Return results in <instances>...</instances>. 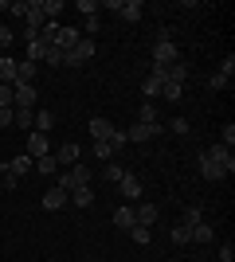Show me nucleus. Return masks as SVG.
Segmentation results:
<instances>
[{
  "instance_id": "nucleus-1",
  "label": "nucleus",
  "mask_w": 235,
  "mask_h": 262,
  "mask_svg": "<svg viewBox=\"0 0 235 262\" xmlns=\"http://www.w3.org/2000/svg\"><path fill=\"white\" fill-rule=\"evenodd\" d=\"M173 63H180V51H177V43L168 39V32L161 28V35H157V43H153V67H173Z\"/></svg>"
},
{
  "instance_id": "nucleus-2",
  "label": "nucleus",
  "mask_w": 235,
  "mask_h": 262,
  "mask_svg": "<svg viewBox=\"0 0 235 262\" xmlns=\"http://www.w3.org/2000/svg\"><path fill=\"white\" fill-rule=\"evenodd\" d=\"M87 184H90V168H87V164H82V161H78V164H71L67 172L59 176V188H63L67 196H71V192H75V188H87Z\"/></svg>"
},
{
  "instance_id": "nucleus-3",
  "label": "nucleus",
  "mask_w": 235,
  "mask_h": 262,
  "mask_svg": "<svg viewBox=\"0 0 235 262\" xmlns=\"http://www.w3.org/2000/svg\"><path fill=\"white\" fill-rule=\"evenodd\" d=\"M39 94H35V82H16L12 86V106L16 110H35Z\"/></svg>"
},
{
  "instance_id": "nucleus-4",
  "label": "nucleus",
  "mask_w": 235,
  "mask_h": 262,
  "mask_svg": "<svg viewBox=\"0 0 235 262\" xmlns=\"http://www.w3.org/2000/svg\"><path fill=\"white\" fill-rule=\"evenodd\" d=\"M161 133H165V125H161V121H134V125H130V129H125V137H130V141H153V137H161Z\"/></svg>"
},
{
  "instance_id": "nucleus-5",
  "label": "nucleus",
  "mask_w": 235,
  "mask_h": 262,
  "mask_svg": "<svg viewBox=\"0 0 235 262\" xmlns=\"http://www.w3.org/2000/svg\"><path fill=\"white\" fill-rule=\"evenodd\" d=\"M90 59H94V39H78V43L63 55V63H67V67H82V63H90Z\"/></svg>"
},
{
  "instance_id": "nucleus-6",
  "label": "nucleus",
  "mask_w": 235,
  "mask_h": 262,
  "mask_svg": "<svg viewBox=\"0 0 235 262\" xmlns=\"http://www.w3.org/2000/svg\"><path fill=\"white\" fill-rule=\"evenodd\" d=\"M161 86H165V67H153V71L141 78V94H145V102H153L157 94H161Z\"/></svg>"
},
{
  "instance_id": "nucleus-7",
  "label": "nucleus",
  "mask_w": 235,
  "mask_h": 262,
  "mask_svg": "<svg viewBox=\"0 0 235 262\" xmlns=\"http://www.w3.org/2000/svg\"><path fill=\"white\" fill-rule=\"evenodd\" d=\"M51 157L59 161V168H71V164H78V161H82V145H75V141H63V145H59V149H55Z\"/></svg>"
},
{
  "instance_id": "nucleus-8",
  "label": "nucleus",
  "mask_w": 235,
  "mask_h": 262,
  "mask_svg": "<svg viewBox=\"0 0 235 262\" xmlns=\"http://www.w3.org/2000/svg\"><path fill=\"white\" fill-rule=\"evenodd\" d=\"M24 153L32 157V161H39V157H47L51 153V137H47V133H28V149H24Z\"/></svg>"
},
{
  "instance_id": "nucleus-9",
  "label": "nucleus",
  "mask_w": 235,
  "mask_h": 262,
  "mask_svg": "<svg viewBox=\"0 0 235 262\" xmlns=\"http://www.w3.org/2000/svg\"><path fill=\"white\" fill-rule=\"evenodd\" d=\"M204 153L212 157V161H216V164H220V168H224V172H227V176H231V172H235V153H231V149H227V145H212V149H204Z\"/></svg>"
},
{
  "instance_id": "nucleus-10",
  "label": "nucleus",
  "mask_w": 235,
  "mask_h": 262,
  "mask_svg": "<svg viewBox=\"0 0 235 262\" xmlns=\"http://www.w3.org/2000/svg\"><path fill=\"white\" fill-rule=\"evenodd\" d=\"M212 239H216L212 223H204V219H200V223H192V227H188V243H196V247H208Z\"/></svg>"
},
{
  "instance_id": "nucleus-11",
  "label": "nucleus",
  "mask_w": 235,
  "mask_h": 262,
  "mask_svg": "<svg viewBox=\"0 0 235 262\" xmlns=\"http://www.w3.org/2000/svg\"><path fill=\"white\" fill-rule=\"evenodd\" d=\"M67 192H63V188H47V192H44V196H39V204H44V211H59V208H63V204H67Z\"/></svg>"
},
{
  "instance_id": "nucleus-12",
  "label": "nucleus",
  "mask_w": 235,
  "mask_h": 262,
  "mask_svg": "<svg viewBox=\"0 0 235 262\" xmlns=\"http://www.w3.org/2000/svg\"><path fill=\"white\" fill-rule=\"evenodd\" d=\"M196 164H200V176H204V180H224V176H227V172H224V168H220V164H216L208 153L196 157Z\"/></svg>"
},
{
  "instance_id": "nucleus-13",
  "label": "nucleus",
  "mask_w": 235,
  "mask_h": 262,
  "mask_svg": "<svg viewBox=\"0 0 235 262\" xmlns=\"http://www.w3.org/2000/svg\"><path fill=\"white\" fill-rule=\"evenodd\" d=\"M118 192H122L125 200H141V180H137L134 172H125L122 180H118Z\"/></svg>"
},
{
  "instance_id": "nucleus-14",
  "label": "nucleus",
  "mask_w": 235,
  "mask_h": 262,
  "mask_svg": "<svg viewBox=\"0 0 235 262\" xmlns=\"http://www.w3.org/2000/svg\"><path fill=\"white\" fill-rule=\"evenodd\" d=\"M78 39H82V32H78L75 24H71V28H59V39H55V47H59V51H63V55H67L71 47L78 43Z\"/></svg>"
},
{
  "instance_id": "nucleus-15",
  "label": "nucleus",
  "mask_w": 235,
  "mask_h": 262,
  "mask_svg": "<svg viewBox=\"0 0 235 262\" xmlns=\"http://www.w3.org/2000/svg\"><path fill=\"white\" fill-rule=\"evenodd\" d=\"M157 215H161L157 204H137V208H134V223H141V227H153Z\"/></svg>"
},
{
  "instance_id": "nucleus-16",
  "label": "nucleus",
  "mask_w": 235,
  "mask_h": 262,
  "mask_svg": "<svg viewBox=\"0 0 235 262\" xmlns=\"http://www.w3.org/2000/svg\"><path fill=\"white\" fill-rule=\"evenodd\" d=\"M4 168H8L12 176H28V172H32V168H35V161H32V157H28V153H20V157H12V161L4 164Z\"/></svg>"
},
{
  "instance_id": "nucleus-17",
  "label": "nucleus",
  "mask_w": 235,
  "mask_h": 262,
  "mask_svg": "<svg viewBox=\"0 0 235 262\" xmlns=\"http://www.w3.org/2000/svg\"><path fill=\"white\" fill-rule=\"evenodd\" d=\"M110 133H114V121L90 118V137H94V141H110Z\"/></svg>"
},
{
  "instance_id": "nucleus-18",
  "label": "nucleus",
  "mask_w": 235,
  "mask_h": 262,
  "mask_svg": "<svg viewBox=\"0 0 235 262\" xmlns=\"http://www.w3.org/2000/svg\"><path fill=\"white\" fill-rule=\"evenodd\" d=\"M35 75H39V63H32V59L16 63V82H35Z\"/></svg>"
},
{
  "instance_id": "nucleus-19",
  "label": "nucleus",
  "mask_w": 235,
  "mask_h": 262,
  "mask_svg": "<svg viewBox=\"0 0 235 262\" xmlns=\"http://www.w3.org/2000/svg\"><path fill=\"white\" fill-rule=\"evenodd\" d=\"M59 28H63L59 20H44V28H39V43H44V47H55V39H59Z\"/></svg>"
},
{
  "instance_id": "nucleus-20",
  "label": "nucleus",
  "mask_w": 235,
  "mask_h": 262,
  "mask_svg": "<svg viewBox=\"0 0 235 262\" xmlns=\"http://www.w3.org/2000/svg\"><path fill=\"white\" fill-rule=\"evenodd\" d=\"M0 82H4V86H16V59H12V55H0Z\"/></svg>"
},
{
  "instance_id": "nucleus-21",
  "label": "nucleus",
  "mask_w": 235,
  "mask_h": 262,
  "mask_svg": "<svg viewBox=\"0 0 235 262\" xmlns=\"http://www.w3.org/2000/svg\"><path fill=\"white\" fill-rule=\"evenodd\" d=\"M118 16H122V20H130V24H137L141 16H145V4H141V0H125Z\"/></svg>"
},
{
  "instance_id": "nucleus-22",
  "label": "nucleus",
  "mask_w": 235,
  "mask_h": 262,
  "mask_svg": "<svg viewBox=\"0 0 235 262\" xmlns=\"http://www.w3.org/2000/svg\"><path fill=\"white\" fill-rule=\"evenodd\" d=\"M12 125L32 133V125H35V110H12Z\"/></svg>"
},
{
  "instance_id": "nucleus-23",
  "label": "nucleus",
  "mask_w": 235,
  "mask_h": 262,
  "mask_svg": "<svg viewBox=\"0 0 235 262\" xmlns=\"http://www.w3.org/2000/svg\"><path fill=\"white\" fill-rule=\"evenodd\" d=\"M114 227H122V231H130V227H134V208H130V204L114 208Z\"/></svg>"
},
{
  "instance_id": "nucleus-24",
  "label": "nucleus",
  "mask_w": 235,
  "mask_h": 262,
  "mask_svg": "<svg viewBox=\"0 0 235 262\" xmlns=\"http://www.w3.org/2000/svg\"><path fill=\"white\" fill-rule=\"evenodd\" d=\"M51 125H55V114L51 110H35V133H51Z\"/></svg>"
},
{
  "instance_id": "nucleus-25",
  "label": "nucleus",
  "mask_w": 235,
  "mask_h": 262,
  "mask_svg": "<svg viewBox=\"0 0 235 262\" xmlns=\"http://www.w3.org/2000/svg\"><path fill=\"white\" fill-rule=\"evenodd\" d=\"M71 204H75V208H90V204H94V188H75V192H71Z\"/></svg>"
},
{
  "instance_id": "nucleus-26",
  "label": "nucleus",
  "mask_w": 235,
  "mask_h": 262,
  "mask_svg": "<svg viewBox=\"0 0 235 262\" xmlns=\"http://www.w3.org/2000/svg\"><path fill=\"white\" fill-rule=\"evenodd\" d=\"M165 78H168V82H180V86H184V82H188V63H173V67H168V71H165Z\"/></svg>"
},
{
  "instance_id": "nucleus-27",
  "label": "nucleus",
  "mask_w": 235,
  "mask_h": 262,
  "mask_svg": "<svg viewBox=\"0 0 235 262\" xmlns=\"http://www.w3.org/2000/svg\"><path fill=\"white\" fill-rule=\"evenodd\" d=\"M157 98H165V102H180V98H184V86H180V82H168V78H165V86H161V94H157Z\"/></svg>"
},
{
  "instance_id": "nucleus-28",
  "label": "nucleus",
  "mask_w": 235,
  "mask_h": 262,
  "mask_svg": "<svg viewBox=\"0 0 235 262\" xmlns=\"http://www.w3.org/2000/svg\"><path fill=\"white\" fill-rule=\"evenodd\" d=\"M122 176H125V168H122L118 161H106V164H102V180H110V184H118Z\"/></svg>"
},
{
  "instance_id": "nucleus-29",
  "label": "nucleus",
  "mask_w": 235,
  "mask_h": 262,
  "mask_svg": "<svg viewBox=\"0 0 235 262\" xmlns=\"http://www.w3.org/2000/svg\"><path fill=\"white\" fill-rule=\"evenodd\" d=\"M35 172H39V176H55V172H59V161H55L51 153L39 157V161H35Z\"/></svg>"
},
{
  "instance_id": "nucleus-30",
  "label": "nucleus",
  "mask_w": 235,
  "mask_h": 262,
  "mask_svg": "<svg viewBox=\"0 0 235 262\" xmlns=\"http://www.w3.org/2000/svg\"><path fill=\"white\" fill-rule=\"evenodd\" d=\"M168 239H173V247H188V223H177L168 231Z\"/></svg>"
},
{
  "instance_id": "nucleus-31",
  "label": "nucleus",
  "mask_w": 235,
  "mask_h": 262,
  "mask_svg": "<svg viewBox=\"0 0 235 262\" xmlns=\"http://www.w3.org/2000/svg\"><path fill=\"white\" fill-rule=\"evenodd\" d=\"M44 4V20H59V12H63V0H39Z\"/></svg>"
},
{
  "instance_id": "nucleus-32",
  "label": "nucleus",
  "mask_w": 235,
  "mask_h": 262,
  "mask_svg": "<svg viewBox=\"0 0 235 262\" xmlns=\"http://www.w3.org/2000/svg\"><path fill=\"white\" fill-rule=\"evenodd\" d=\"M130 235H134L137 247H149V239H153V235H149V227H141V223H134V227H130Z\"/></svg>"
},
{
  "instance_id": "nucleus-33",
  "label": "nucleus",
  "mask_w": 235,
  "mask_h": 262,
  "mask_svg": "<svg viewBox=\"0 0 235 262\" xmlns=\"http://www.w3.org/2000/svg\"><path fill=\"white\" fill-rule=\"evenodd\" d=\"M137 121H145V125L157 121V106H153V102H141V106H137Z\"/></svg>"
},
{
  "instance_id": "nucleus-34",
  "label": "nucleus",
  "mask_w": 235,
  "mask_h": 262,
  "mask_svg": "<svg viewBox=\"0 0 235 262\" xmlns=\"http://www.w3.org/2000/svg\"><path fill=\"white\" fill-rule=\"evenodd\" d=\"M94 157H98L102 164H106V161H114V149H110V141H94Z\"/></svg>"
},
{
  "instance_id": "nucleus-35",
  "label": "nucleus",
  "mask_w": 235,
  "mask_h": 262,
  "mask_svg": "<svg viewBox=\"0 0 235 262\" xmlns=\"http://www.w3.org/2000/svg\"><path fill=\"white\" fill-rule=\"evenodd\" d=\"M200 219H204L200 204H192V208H184V219H180V223H188V227H192V223H200Z\"/></svg>"
},
{
  "instance_id": "nucleus-36",
  "label": "nucleus",
  "mask_w": 235,
  "mask_h": 262,
  "mask_svg": "<svg viewBox=\"0 0 235 262\" xmlns=\"http://www.w3.org/2000/svg\"><path fill=\"white\" fill-rule=\"evenodd\" d=\"M44 63L47 67H63V51H59V47H47V51H44Z\"/></svg>"
},
{
  "instance_id": "nucleus-37",
  "label": "nucleus",
  "mask_w": 235,
  "mask_h": 262,
  "mask_svg": "<svg viewBox=\"0 0 235 262\" xmlns=\"http://www.w3.org/2000/svg\"><path fill=\"white\" fill-rule=\"evenodd\" d=\"M12 43H16V35H12V28H8V24H0V51H8Z\"/></svg>"
},
{
  "instance_id": "nucleus-38",
  "label": "nucleus",
  "mask_w": 235,
  "mask_h": 262,
  "mask_svg": "<svg viewBox=\"0 0 235 262\" xmlns=\"http://www.w3.org/2000/svg\"><path fill=\"white\" fill-rule=\"evenodd\" d=\"M75 12H82V20H87V16H98V4H94V0H78Z\"/></svg>"
},
{
  "instance_id": "nucleus-39",
  "label": "nucleus",
  "mask_w": 235,
  "mask_h": 262,
  "mask_svg": "<svg viewBox=\"0 0 235 262\" xmlns=\"http://www.w3.org/2000/svg\"><path fill=\"white\" fill-rule=\"evenodd\" d=\"M122 145H130V137H125V129H114V133H110V149L118 153Z\"/></svg>"
},
{
  "instance_id": "nucleus-40",
  "label": "nucleus",
  "mask_w": 235,
  "mask_h": 262,
  "mask_svg": "<svg viewBox=\"0 0 235 262\" xmlns=\"http://www.w3.org/2000/svg\"><path fill=\"white\" fill-rule=\"evenodd\" d=\"M220 145H227V149L235 145V125H231V121H227L224 129H220Z\"/></svg>"
},
{
  "instance_id": "nucleus-41",
  "label": "nucleus",
  "mask_w": 235,
  "mask_h": 262,
  "mask_svg": "<svg viewBox=\"0 0 235 262\" xmlns=\"http://www.w3.org/2000/svg\"><path fill=\"white\" fill-rule=\"evenodd\" d=\"M168 133L184 137V133H188V121H184V118H173V121H168Z\"/></svg>"
},
{
  "instance_id": "nucleus-42",
  "label": "nucleus",
  "mask_w": 235,
  "mask_h": 262,
  "mask_svg": "<svg viewBox=\"0 0 235 262\" xmlns=\"http://www.w3.org/2000/svg\"><path fill=\"white\" fill-rule=\"evenodd\" d=\"M44 51H47V47L39 43V39H35V43H28V59H32V63H39V59H44Z\"/></svg>"
},
{
  "instance_id": "nucleus-43",
  "label": "nucleus",
  "mask_w": 235,
  "mask_h": 262,
  "mask_svg": "<svg viewBox=\"0 0 235 262\" xmlns=\"http://www.w3.org/2000/svg\"><path fill=\"white\" fill-rule=\"evenodd\" d=\"M8 16H28V0H12V4H8Z\"/></svg>"
},
{
  "instance_id": "nucleus-44",
  "label": "nucleus",
  "mask_w": 235,
  "mask_h": 262,
  "mask_svg": "<svg viewBox=\"0 0 235 262\" xmlns=\"http://www.w3.org/2000/svg\"><path fill=\"white\" fill-rule=\"evenodd\" d=\"M0 110H12V86L0 82Z\"/></svg>"
},
{
  "instance_id": "nucleus-45",
  "label": "nucleus",
  "mask_w": 235,
  "mask_h": 262,
  "mask_svg": "<svg viewBox=\"0 0 235 262\" xmlns=\"http://www.w3.org/2000/svg\"><path fill=\"white\" fill-rule=\"evenodd\" d=\"M220 75H224V78H231V75H235V55H227L224 63H220Z\"/></svg>"
},
{
  "instance_id": "nucleus-46",
  "label": "nucleus",
  "mask_w": 235,
  "mask_h": 262,
  "mask_svg": "<svg viewBox=\"0 0 235 262\" xmlns=\"http://www.w3.org/2000/svg\"><path fill=\"white\" fill-rule=\"evenodd\" d=\"M0 184H4V188H8V192H12V188L20 184V176H12V172H8V168H4V172H0Z\"/></svg>"
},
{
  "instance_id": "nucleus-47",
  "label": "nucleus",
  "mask_w": 235,
  "mask_h": 262,
  "mask_svg": "<svg viewBox=\"0 0 235 262\" xmlns=\"http://www.w3.org/2000/svg\"><path fill=\"white\" fill-rule=\"evenodd\" d=\"M220 262H235V247H231V243H224V247H220Z\"/></svg>"
},
{
  "instance_id": "nucleus-48",
  "label": "nucleus",
  "mask_w": 235,
  "mask_h": 262,
  "mask_svg": "<svg viewBox=\"0 0 235 262\" xmlns=\"http://www.w3.org/2000/svg\"><path fill=\"white\" fill-rule=\"evenodd\" d=\"M82 32H87V35L98 32V16H87V20H82Z\"/></svg>"
},
{
  "instance_id": "nucleus-49",
  "label": "nucleus",
  "mask_w": 235,
  "mask_h": 262,
  "mask_svg": "<svg viewBox=\"0 0 235 262\" xmlns=\"http://www.w3.org/2000/svg\"><path fill=\"white\" fill-rule=\"evenodd\" d=\"M227 82H231V78H224V75H212V78H208V86H212V90H224Z\"/></svg>"
},
{
  "instance_id": "nucleus-50",
  "label": "nucleus",
  "mask_w": 235,
  "mask_h": 262,
  "mask_svg": "<svg viewBox=\"0 0 235 262\" xmlns=\"http://www.w3.org/2000/svg\"><path fill=\"white\" fill-rule=\"evenodd\" d=\"M12 110H16V106H12ZM12 110H0V129H8V125H12Z\"/></svg>"
},
{
  "instance_id": "nucleus-51",
  "label": "nucleus",
  "mask_w": 235,
  "mask_h": 262,
  "mask_svg": "<svg viewBox=\"0 0 235 262\" xmlns=\"http://www.w3.org/2000/svg\"><path fill=\"white\" fill-rule=\"evenodd\" d=\"M82 262H98V258H82Z\"/></svg>"
}]
</instances>
